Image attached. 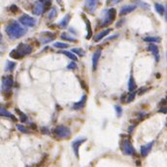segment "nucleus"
<instances>
[{"mask_svg": "<svg viewBox=\"0 0 167 167\" xmlns=\"http://www.w3.org/2000/svg\"><path fill=\"white\" fill-rule=\"evenodd\" d=\"M6 33L11 39H18L23 37L26 33V29L21 26V24H18L16 21H12L7 24L5 28Z\"/></svg>", "mask_w": 167, "mask_h": 167, "instance_id": "1", "label": "nucleus"}, {"mask_svg": "<svg viewBox=\"0 0 167 167\" xmlns=\"http://www.w3.org/2000/svg\"><path fill=\"white\" fill-rule=\"evenodd\" d=\"M32 51H33V49L30 45L21 43L16 48V49L11 51L10 57L12 58H15V59H20V58H23L24 57H25V55L30 54Z\"/></svg>", "mask_w": 167, "mask_h": 167, "instance_id": "2", "label": "nucleus"}, {"mask_svg": "<svg viewBox=\"0 0 167 167\" xmlns=\"http://www.w3.org/2000/svg\"><path fill=\"white\" fill-rule=\"evenodd\" d=\"M54 134L58 139H66L71 136V130L65 125H58L54 129Z\"/></svg>", "mask_w": 167, "mask_h": 167, "instance_id": "3", "label": "nucleus"}, {"mask_svg": "<svg viewBox=\"0 0 167 167\" xmlns=\"http://www.w3.org/2000/svg\"><path fill=\"white\" fill-rule=\"evenodd\" d=\"M104 13H105V16H104V18H103L101 26H107V25L113 24V21H115V18H116L117 12H116V9L110 8L108 10H106Z\"/></svg>", "mask_w": 167, "mask_h": 167, "instance_id": "4", "label": "nucleus"}, {"mask_svg": "<svg viewBox=\"0 0 167 167\" xmlns=\"http://www.w3.org/2000/svg\"><path fill=\"white\" fill-rule=\"evenodd\" d=\"M18 21L24 25V26H27V27H33L34 25L36 24V20L34 18L30 17L29 15H21V16L20 17V18H18Z\"/></svg>", "mask_w": 167, "mask_h": 167, "instance_id": "5", "label": "nucleus"}, {"mask_svg": "<svg viewBox=\"0 0 167 167\" xmlns=\"http://www.w3.org/2000/svg\"><path fill=\"white\" fill-rule=\"evenodd\" d=\"M121 149H122V152H124V154L127 155H134L136 153L134 147L132 146L131 142L128 139L124 140V142H122V145H121Z\"/></svg>", "mask_w": 167, "mask_h": 167, "instance_id": "6", "label": "nucleus"}, {"mask_svg": "<svg viewBox=\"0 0 167 167\" xmlns=\"http://www.w3.org/2000/svg\"><path fill=\"white\" fill-rule=\"evenodd\" d=\"M14 80L12 76H5L2 78V90L3 92H10L12 90Z\"/></svg>", "mask_w": 167, "mask_h": 167, "instance_id": "7", "label": "nucleus"}, {"mask_svg": "<svg viewBox=\"0 0 167 167\" xmlns=\"http://www.w3.org/2000/svg\"><path fill=\"white\" fill-rule=\"evenodd\" d=\"M86 141H87L86 137H79V138H77V139L72 143V148H73L74 154H75L76 157L79 158V149H80L81 145L86 142Z\"/></svg>", "mask_w": 167, "mask_h": 167, "instance_id": "8", "label": "nucleus"}, {"mask_svg": "<svg viewBox=\"0 0 167 167\" xmlns=\"http://www.w3.org/2000/svg\"><path fill=\"white\" fill-rule=\"evenodd\" d=\"M45 9H46V6L39 0V1H36L34 3V5H33L32 13L34 14L35 16H41V15L44 13Z\"/></svg>", "mask_w": 167, "mask_h": 167, "instance_id": "9", "label": "nucleus"}, {"mask_svg": "<svg viewBox=\"0 0 167 167\" xmlns=\"http://www.w3.org/2000/svg\"><path fill=\"white\" fill-rule=\"evenodd\" d=\"M55 38V35L54 33L49 32V31H44V32H41V35L39 37L40 41L42 42L43 44H47V43H50L51 41H53Z\"/></svg>", "mask_w": 167, "mask_h": 167, "instance_id": "10", "label": "nucleus"}, {"mask_svg": "<svg viewBox=\"0 0 167 167\" xmlns=\"http://www.w3.org/2000/svg\"><path fill=\"white\" fill-rule=\"evenodd\" d=\"M98 2L99 0H86V2H85V9L88 12L93 13L98 5Z\"/></svg>", "mask_w": 167, "mask_h": 167, "instance_id": "11", "label": "nucleus"}, {"mask_svg": "<svg viewBox=\"0 0 167 167\" xmlns=\"http://www.w3.org/2000/svg\"><path fill=\"white\" fill-rule=\"evenodd\" d=\"M154 144V141H152V142L148 143L146 145H143V146L141 147V149H140L141 155H142V157H147V155L150 154V152L152 151V149H153Z\"/></svg>", "mask_w": 167, "mask_h": 167, "instance_id": "12", "label": "nucleus"}, {"mask_svg": "<svg viewBox=\"0 0 167 167\" xmlns=\"http://www.w3.org/2000/svg\"><path fill=\"white\" fill-rule=\"evenodd\" d=\"M101 50H97L95 51L93 54H92V68H93V70L95 71L96 68H97V64H98V61H99V58L100 57H101Z\"/></svg>", "mask_w": 167, "mask_h": 167, "instance_id": "13", "label": "nucleus"}, {"mask_svg": "<svg viewBox=\"0 0 167 167\" xmlns=\"http://www.w3.org/2000/svg\"><path fill=\"white\" fill-rule=\"evenodd\" d=\"M137 8V6L135 4H131V5H125L124 6L120 11V15L121 16H124V15H127L129 13L133 12L135 9Z\"/></svg>", "mask_w": 167, "mask_h": 167, "instance_id": "14", "label": "nucleus"}, {"mask_svg": "<svg viewBox=\"0 0 167 167\" xmlns=\"http://www.w3.org/2000/svg\"><path fill=\"white\" fill-rule=\"evenodd\" d=\"M148 50L154 54V57H155V61L158 62L159 61V50L157 46L154 45V44H151V45L148 47Z\"/></svg>", "mask_w": 167, "mask_h": 167, "instance_id": "15", "label": "nucleus"}, {"mask_svg": "<svg viewBox=\"0 0 167 167\" xmlns=\"http://www.w3.org/2000/svg\"><path fill=\"white\" fill-rule=\"evenodd\" d=\"M87 98H88L87 95H83V96H82V98H81L80 101L76 102L73 105V109L74 110H80V109L83 108V107L85 106V104H86V102H87Z\"/></svg>", "mask_w": 167, "mask_h": 167, "instance_id": "16", "label": "nucleus"}, {"mask_svg": "<svg viewBox=\"0 0 167 167\" xmlns=\"http://www.w3.org/2000/svg\"><path fill=\"white\" fill-rule=\"evenodd\" d=\"M111 31H112V29H111V28H107V29H105V30L101 31V32L98 33V34L94 37L93 41H94V42H99V41L102 40V39L104 38V37H106L107 35H108Z\"/></svg>", "mask_w": 167, "mask_h": 167, "instance_id": "17", "label": "nucleus"}, {"mask_svg": "<svg viewBox=\"0 0 167 167\" xmlns=\"http://www.w3.org/2000/svg\"><path fill=\"white\" fill-rule=\"evenodd\" d=\"M70 18H71V15H70V14L65 15L64 18H62V20L58 23V25H59V26H60V27H62V28L67 27V26H68V24H69Z\"/></svg>", "mask_w": 167, "mask_h": 167, "instance_id": "18", "label": "nucleus"}, {"mask_svg": "<svg viewBox=\"0 0 167 167\" xmlns=\"http://www.w3.org/2000/svg\"><path fill=\"white\" fill-rule=\"evenodd\" d=\"M83 16V18L86 21V24H87V30H88V34H87V39H90L91 38V35H92V30H91V25H90V21L88 20L87 17L85 16V15H82Z\"/></svg>", "mask_w": 167, "mask_h": 167, "instance_id": "19", "label": "nucleus"}, {"mask_svg": "<svg viewBox=\"0 0 167 167\" xmlns=\"http://www.w3.org/2000/svg\"><path fill=\"white\" fill-rule=\"evenodd\" d=\"M0 114H1V116L2 117H7V118H11L12 121H17V118L16 117L14 116V115H12L10 112H8L7 110H5L3 107H1V109H0Z\"/></svg>", "mask_w": 167, "mask_h": 167, "instance_id": "20", "label": "nucleus"}, {"mask_svg": "<svg viewBox=\"0 0 167 167\" xmlns=\"http://www.w3.org/2000/svg\"><path fill=\"white\" fill-rule=\"evenodd\" d=\"M135 90H136V83H135L133 76L130 75V77H129V81H128V90H129V92H132Z\"/></svg>", "mask_w": 167, "mask_h": 167, "instance_id": "21", "label": "nucleus"}, {"mask_svg": "<svg viewBox=\"0 0 167 167\" xmlns=\"http://www.w3.org/2000/svg\"><path fill=\"white\" fill-rule=\"evenodd\" d=\"M160 38L159 37H157V36H149V37H145L144 38V41L145 42H149V43H159L160 42Z\"/></svg>", "mask_w": 167, "mask_h": 167, "instance_id": "22", "label": "nucleus"}, {"mask_svg": "<svg viewBox=\"0 0 167 167\" xmlns=\"http://www.w3.org/2000/svg\"><path fill=\"white\" fill-rule=\"evenodd\" d=\"M60 38L63 39V40H66V41H70V42H77V39L72 37L71 35H69L67 32H63L61 33L60 35Z\"/></svg>", "mask_w": 167, "mask_h": 167, "instance_id": "23", "label": "nucleus"}, {"mask_svg": "<svg viewBox=\"0 0 167 167\" xmlns=\"http://www.w3.org/2000/svg\"><path fill=\"white\" fill-rule=\"evenodd\" d=\"M154 8H155V11L160 15V16H162V15L165 14V7L163 6L162 4H159V3H155L154 4Z\"/></svg>", "mask_w": 167, "mask_h": 167, "instance_id": "24", "label": "nucleus"}, {"mask_svg": "<svg viewBox=\"0 0 167 167\" xmlns=\"http://www.w3.org/2000/svg\"><path fill=\"white\" fill-rule=\"evenodd\" d=\"M16 65L17 63L16 62H14V61H11V60H7L6 61V71H9V72H12L14 71V69L15 67H16Z\"/></svg>", "mask_w": 167, "mask_h": 167, "instance_id": "25", "label": "nucleus"}, {"mask_svg": "<svg viewBox=\"0 0 167 167\" xmlns=\"http://www.w3.org/2000/svg\"><path fill=\"white\" fill-rule=\"evenodd\" d=\"M60 53L62 54H64V55H66V57H69L70 59H72V60H78V57H77V55L74 54V53H72V51H61Z\"/></svg>", "mask_w": 167, "mask_h": 167, "instance_id": "26", "label": "nucleus"}, {"mask_svg": "<svg viewBox=\"0 0 167 167\" xmlns=\"http://www.w3.org/2000/svg\"><path fill=\"white\" fill-rule=\"evenodd\" d=\"M57 9L54 8H51V10H50V12L48 13V18H49V20H54V18H57Z\"/></svg>", "mask_w": 167, "mask_h": 167, "instance_id": "27", "label": "nucleus"}, {"mask_svg": "<svg viewBox=\"0 0 167 167\" xmlns=\"http://www.w3.org/2000/svg\"><path fill=\"white\" fill-rule=\"evenodd\" d=\"M72 53L79 55V57H84L85 55V51L81 48H74V49H72Z\"/></svg>", "mask_w": 167, "mask_h": 167, "instance_id": "28", "label": "nucleus"}, {"mask_svg": "<svg viewBox=\"0 0 167 167\" xmlns=\"http://www.w3.org/2000/svg\"><path fill=\"white\" fill-rule=\"evenodd\" d=\"M54 47L58 48V49H65V48H68L69 45L66 43H61V42H55L54 44Z\"/></svg>", "mask_w": 167, "mask_h": 167, "instance_id": "29", "label": "nucleus"}, {"mask_svg": "<svg viewBox=\"0 0 167 167\" xmlns=\"http://www.w3.org/2000/svg\"><path fill=\"white\" fill-rule=\"evenodd\" d=\"M16 112L18 114V116H20V118H21V122H24V121H27V117H26V115H25L24 113L21 112V111L18 110V109H16Z\"/></svg>", "mask_w": 167, "mask_h": 167, "instance_id": "30", "label": "nucleus"}, {"mask_svg": "<svg viewBox=\"0 0 167 167\" xmlns=\"http://www.w3.org/2000/svg\"><path fill=\"white\" fill-rule=\"evenodd\" d=\"M135 95H136V91H132V92H130V93H129V95H128V97H127V103L132 102L133 100H134V98H135Z\"/></svg>", "mask_w": 167, "mask_h": 167, "instance_id": "31", "label": "nucleus"}, {"mask_svg": "<svg viewBox=\"0 0 167 167\" xmlns=\"http://www.w3.org/2000/svg\"><path fill=\"white\" fill-rule=\"evenodd\" d=\"M17 128H18L21 132H23V133H28V132H29L28 129H27L26 127H24V125H21V124H18V125H17Z\"/></svg>", "mask_w": 167, "mask_h": 167, "instance_id": "32", "label": "nucleus"}, {"mask_svg": "<svg viewBox=\"0 0 167 167\" xmlns=\"http://www.w3.org/2000/svg\"><path fill=\"white\" fill-rule=\"evenodd\" d=\"M115 110H116V112H117V116L121 117V114H122V109L121 108V107L120 106H115Z\"/></svg>", "mask_w": 167, "mask_h": 167, "instance_id": "33", "label": "nucleus"}, {"mask_svg": "<svg viewBox=\"0 0 167 167\" xmlns=\"http://www.w3.org/2000/svg\"><path fill=\"white\" fill-rule=\"evenodd\" d=\"M122 0H107L106 1V4H112V5H114V4H118V3H120V2H121Z\"/></svg>", "mask_w": 167, "mask_h": 167, "instance_id": "34", "label": "nucleus"}, {"mask_svg": "<svg viewBox=\"0 0 167 167\" xmlns=\"http://www.w3.org/2000/svg\"><path fill=\"white\" fill-rule=\"evenodd\" d=\"M76 68H77V64H76L74 61H72L71 63H69V64L67 65V69L73 70V69H76Z\"/></svg>", "mask_w": 167, "mask_h": 167, "instance_id": "35", "label": "nucleus"}, {"mask_svg": "<svg viewBox=\"0 0 167 167\" xmlns=\"http://www.w3.org/2000/svg\"><path fill=\"white\" fill-rule=\"evenodd\" d=\"M41 2L43 3L44 5H45L46 7H48V6H51V0H40Z\"/></svg>", "mask_w": 167, "mask_h": 167, "instance_id": "36", "label": "nucleus"}, {"mask_svg": "<svg viewBox=\"0 0 167 167\" xmlns=\"http://www.w3.org/2000/svg\"><path fill=\"white\" fill-rule=\"evenodd\" d=\"M10 10L12 11V12H14V13H17L18 11V8L16 5H12V6L10 7Z\"/></svg>", "mask_w": 167, "mask_h": 167, "instance_id": "37", "label": "nucleus"}, {"mask_svg": "<svg viewBox=\"0 0 167 167\" xmlns=\"http://www.w3.org/2000/svg\"><path fill=\"white\" fill-rule=\"evenodd\" d=\"M41 130H42V133H43V134H49V131H48V128L42 127V128H41Z\"/></svg>", "mask_w": 167, "mask_h": 167, "instance_id": "38", "label": "nucleus"}, {"mask_svg": "<svg viewBox=\"0 0 167 167\" xmlns=\"http://www.w3.org/2000/svg\"><path fill=\"white\" fill-rule=\"evenodd\" d=\"M165 21H167V4H166V6H165Z\"/></svg>", "mask_w": 167, "mask_h": 167, "instance_id": "39", "label": "nucleus"}, {"mask_svg": "<svg viewBox=\"0 0 167 167\" xmlns=\"http://www.w3.org/2000/svg\"><path fill=\"white\" fill-rule=\"evenodd\" d=\"M57 3H59V4H60V3H61V1H62V0H57Z\"/></svg>", "mask_w": 167, "mask_h": 167, "instance_id": "40", "label": "nucleus"}, {"mask_svg": "<svg viewBox=\"0 0 167 167\" xmlns=\"http://www.w3.org/2000/svg\"><path fill=\"white\" fill-rule=\"evenodd\" d=\"M166 55H167V54H166Z\"/></svg>", "mask_w": 167, "mask_h": 167, "instance_id": "41", "label": "nucleus"}]
</instances>
